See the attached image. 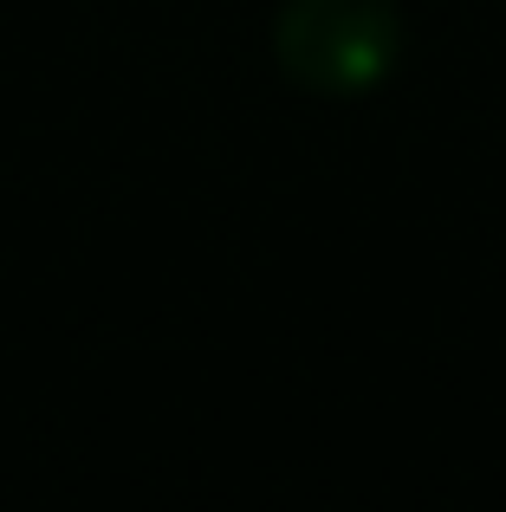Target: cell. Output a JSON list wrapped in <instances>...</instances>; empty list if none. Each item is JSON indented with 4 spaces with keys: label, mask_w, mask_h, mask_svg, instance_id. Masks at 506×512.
I'll return each instance as SVG.
<instances>
[{
    "label": "cell",
    "mask_w": 506,
    "mask_h": 512,
    "mask_svg": "<svg viewBox=\"0 0 506 512\" xmlns=\"http://www.w3.org/2000/svg\"><path fill=\"white\" fill-rule=\"evenodd\" d=\"M273 59L312 98H370L403 59L396 0H286L273 20Z\"/></svg>",
    "instance_id": "obj_1"
}]
</instances>
